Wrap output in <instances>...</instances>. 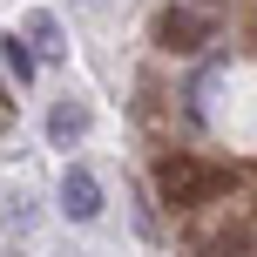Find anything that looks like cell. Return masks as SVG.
Returning a JSON list of instances; mask_svg holds the SVG:
<instances>
[{
    "label": "cell",
    "mask_w": 257,
    "mask_h": 257,
    "mask_svg": "<svg viewBox=\"0 0 257 257\" xmlns=\"http://www.w3.org/2000/svg\"><path fill=\"white\" fill-rule=\"evenodd\" d=\"M61 217L68 223H95L102 217V183H95V169H81V163L61 169Z\"/></svg>",
    "instance_id": "3"
},
{
    "label": "cell",
    "mask_w": 257,
    "mask_h": 257,
    "mask_svg": "<svg viewBox=\"0 0 257 257\" xmlns=\"http://www.w3.org/2000/svg\"><path fill=\"white\" fill-rule=\"evenodd\" d=\"M230 190V176L223 169H203L196 156H163L156 163V196H163L169 210H196V203H210V196H223Z\"/></svg>",
    "instance_id": "2"
},
{
    "label": "cell",
    "mask_w": 257,
    "mask_h": 257,
    "mask_svg": "<svg viewBox=\"0 0 257 257\" xmlns=\"http://www.w3.org/2000/svg\"><path fill=\"white\" fill-rule=\"evenodd\" d=\"M21 34L34 41L41 54H61V48H68V41H61V21H54L48 7H34V14H27V21H21Z\"/></svg>",
    "instance_id": "6"
},
{
    "label": "cell",
    "mask_w": 257,
    "mask_h": 257,
    "mask_svg": "<svg viewBox=\"0 0 257 257\" xmlns=\"http://www.w3.org/2000/svg\"><path fill=\"white\" fill-rule=\"evenodd\" d=\"M217 34H223V7H203V0H169L156 14V48L163 54H203Z\"/></svg>",
    "instance_id": "1"
},
{
    "label": "cell",
    "mask_w": 257,
    "mask_h": 257,
    "mask_svg": "<svg viewBox=\"0 0 257 257\" xmlns=\"http://www.w3.org/2000/svg\"><path fill=\"white\" fill-rule=\"evenodd\" d=\"M81 136H88V108H81V102H54L48 108V142H54V149H75Z\"/></svg>",
    "instance_id": "4"
},
{
    "label": "cell",
    "mask_w": 257,
    "mask_h": 257,
    "mask_svg": "<svg viewBox=\"0 0 257 257\" xmlns=\"http://www.w3.org/2000/svg\"><path fill=\"white\" fill-rule=\"evenodd\" d=\"M0 61H7V81H21V88H27L34 68H41V48H34L27 34H7V41H0Z\"/></svg>",
    "instance_id": "5"
},
{
    "label": "cell",
    "mask_w": 257,
    "mask_h": 257,
    "mask_svg": "<svg viewBox=\"0 0 257 257\" xmlns=\"http://www.w3.org/2000/svg\"><path fill=\"white\" fill-rule=\"evenodd\" d=\"M203 7H223V0H203Z\"/></svg>",
    "instance_id": "8"
},
{
    "label": "cell",
    "mask_w": 257,
    "mask_h": 257,
    "mask_svg": "<svg viewBox=\"0 0 257 257\" xmlns=\"http://www.w3.org/2000/svg\"><path fill=\"white\" fill-rule=\"evenodd\" d=\"M203 257H244V237H217V244H210Z\"/></svg>",
    "instance_id": "7"
}]
</instances>
